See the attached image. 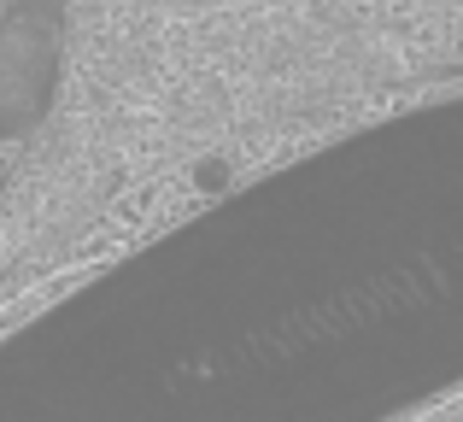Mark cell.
Returning a JSON list of instances; mask_svg holds the SVG:
<instances>
[{
    "instance_id": "cell-1",
    "label": "cell",
    "mask_w": 463,
    "mask_h": 422,
    "mask_svg": "<svg viewBox=\"0 0 463 422\" xmlns=\"http://www.w3.org/2000/svg\"><path fill=\"white\" fill-rule=\"evenodd\" d=\"M306 6H323V12H340V18H364V23H434L446 18L463 0H306Z\"/></svg>"
}]
</instances>
